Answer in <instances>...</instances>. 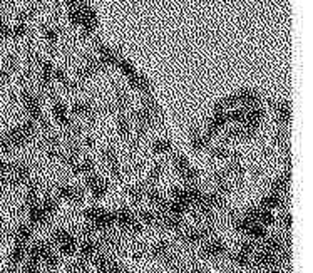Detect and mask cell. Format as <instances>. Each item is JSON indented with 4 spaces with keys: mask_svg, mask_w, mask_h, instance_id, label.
Here are the masks:
<instances>
[{
    "mask_svg": "<svg viewBox=\"0 0 313 273\" xmlns=\"http://www.w3.org/2000/svg\"><path fill=\"white\" fill-rule=\"evenodd\" d=\"M278 223H280V226L283 228V230L290 231V230H291V223H293L291 213H290V211H283L282 215H280V218H278Z\"/></svg>",
    "mask_w": 313,
    "mask_h": 273,
    "instance_id": "cell-40",
    "label": "cell"
},
{
    "mask_svg": "<svg viewBox=\"0 0 313 273\" xmlns=\"http://www.w3.org/2000/svg\"><path fill=\"white\" fill-rule=\"evenodd\" d=\"M211 181L214 186V191L221 196H228L231 193V180L225 174V171H214L211 174Z\"/></svg>",
    "mask_w": 313,
    "mask_h": 273,
    "instance_id": "cell-19",
    "label": "cell"
},
{
    "mask_svg": "<svg viewBox=\"0 0 313 273\" xmlns=\"http://www.w3.org/2000/svg\"><path fill=\"white\" fill-rule=\"evenodd\" d=\"M29 32H30L29 24L15 22L14 27H10V37H14V39H24V37L29 35Z\"/></svg>",
    "mask_w": 313,
    "mask_h": 273,
    "instance_id": "cell-38",
    "label": "cell"
},
{
    "mask_svg": "<svg viewBox=\"0 0 313 273\" xmlns=\"http://www.w3.org/2000/svg\"><path fill=\"white\" fill-rule=\"evenodd\" d=\"M172 168L178 173V176L186 183V185H196L200 180L196 168L188 161V158L181 153H172Z\"/></svg>",
    "mask_w": 313,
    "mask_h": 273,
    "instance_id": "cell-4",
    "label": "cell"
},
{
    "mask_svg": "<svg viewBox=\"0 0 313 273\" xmlns=\"http://www.w3.org/2000/svg\"><path fill=\"white\" fill-rule=\"evenodd\" d=\"M163 173H164V164L163 163H156L154 166H152V169L149 171L148 183H146V185H148V186H156L158 181L161 180Z\"/></svg>",
    "mask_w": 313,
    "mask_h": 273,
    "instance_id": "cell-36",
    "label": "cell"
},
{
    "mask_svg": "<svg viewBox=\"0 0 313 273\" xmlns=\"http://www.w3.org/2000/svg\"><path fill=\"white\" fill-rule=\"evenodd\" d=\"M71 169H72V173H74V174H77V176H79V174L87 176V174L94 173L95 163L91 160V158H82V160H79L77 163H75Z\"/></svg>",
    "mask_w": 313,
    "mask_h": 273,
    "instance_id": "cell-30",
    "label": "cell"
},
{
    "mask_svg": "<svg viewBox=\"0 0 313 273\" xmlns=\"http://www.w3.org/2000/svg\"><path fill=\"white\" fill-rule=\"evenodd\" d=\"M144 200L149 203V205L154 208V211L164 213L166 211V205H168V198L159 191L156 186H148L146 185V194Z\"/></svg>",
    "mask_w": 313,
    "mask_h": 273,
    "instance_id": "cell-16",
    "label": "cell"
},
{
    "mask_svg": "<svg viewBox=\"0 0 313 273\" xmlns=\"http://www.w3.org/2000/svg\"><path fill=\"white\" fill-rule=\"evenodd\" d=\"M59 263H61V260H59V255L55 253V250L50 251L49 255L44 258V262H42V265L46 266L47 270H55L57 266H59Z\"/></svg>",
    "mask_w": 313,
    "mask_h": 273,
    "instance_id": "cell-39",
    "label": "cell"
},
{
    "mask_svg": "<svg viewBox=\"0 0 313 273\" xmlns=\"http://www.w3.org/2000/svg\"><path fill=\"white\" fill-rule=\"evenodd\" d=\"M201 257L203 258H208V260H218V258H223L228 255V246L226 243L223 241L221 238H208L204 243L201 245Z\"/></svg>",
    "mask_w": 313,
    "mask_h": 273,
    "instance_id": "cell-8",
    "label": "cell"
},
{
    "mask_svg": "<svg viewBox=\"0 0 313 273\" xmlns=\"http://www.w3.org/2000/svg\"><path fill=\"white\" fill-rule=\"evenodd\" d=\"M52 72H54V64H52V62L41 59V62L37 64V75H39V86L46 92H50V89H52V84H54Z\"/></svg>",
    "mask_w": 313,
    "mask_h": 273,
    "instance_id": "cell-14",
    "label": "cell"
},
{
    "mask_svg": "<svg viewBox=\"0 0 313 273\" xmlns=\"http://www.w3.org/2000/svg\"><path fill=\"white\" fill-rule=\"evenodd\" d=\"M71 112L81 119H94V116L97 114V107L91 101H75L71 107Z\"/></svg>",
    "mask_w": 313,
    "mask_h": 273,
    "instance_id": "cell-18",
    "label": "cell"
},
{
    "mask_svg": "<svg viewBox=\"0 0 313 273\" xmlns=\"http://www.w3.org/2000/svg\"><path fill=\"white\" fill-rule=\"evenodd\" d=\"M50 98H52V118L57 124L64 129H71L74 126V121L71 118V111L67 109V106L62 103L59 98H55L52 92H49Z\"/></svg>",
    "mask_w": 313,
    "mask_h": 273,
    "instance_id": "cell-9",
    "label": "cell"
},
{
    "mask_svg": "<svg viewBox=\"0 0 313 273\" xmlns=\"http://www.w3.org/2000/svg\"><path fill=\"white\" fill-rule=\"evenodd\" d=\"M49 243L52 246H57V250L64 257H74L77 253V246H79L77 238L69 230H66V228H57V230H54L52 235H50Z\"/></svg>",
    "mask_w": 313,
    "mask_h": 273,
    "instance_id": "cell-2",
    "label": "cell"
},
{
    "mask_svg": "<svg viewBox=\"0 0 313 273\" xmlns=\"http://www.w3.org/2000/svg\"><path fill=\"white\" fill-rule=\"evenodd\" d=\"M84 218L89 223V233L94 231H109L111 228L116 226V218H114V211L109 209L99 208V206H89L84 209Z\"/></svg>",
    "mask_w": 313,
    "mask_h": 273,
    "instance_id": "cell-1",
    "label": "cell"
},
{
    "mask_svg": "<svg viewBox=\"0 0 313 273\" xmlns=\"http://www.w3.org/2000/svg\"><path fill=\"white\" fill-rule=\"evenodd\" d=\"M84 183H86V189L91 193L94 200H102L107 194V191H109V185H107V181L95 173L87 174Z\"/></svg>",
    "mask_w": 313,
    "mask_h": 273,
    "instance_id": "cell-10",
    "label": "cell"
},
{
    "mask_svg": "<svg viewBox=\"0 0 313 273\" xmlns=\"http://www.w3.org/2000/svg\"><path fill=\"white\" fill-rule=\"evenodd\" d=\"M183 273H206L204 271L201 266H198V265H191V266H188V268H184V271Z\"/></svg>",
    "mask_w": 313,
    "mask_h": 273,
    "instance_id": "cell-41",
    "label": "cell"
},
{
    "mask_svg": "<svg viewBox=\"0 0 313 273\" xmlns=\"http://www.w3.org/2000/svg\"><path fill=\"white\" fill-rule=\"evenodd\" d=\"M55 196L59 200L72 203V205H81V203L84 201V191H82L81 188L74 186V185H67V183H64V185L57 186Z\"/></svg>",
    "mask_w": 313,
    "mask_h": 273,
    "instance_id": "cell-12",
    "label": "cell"
},
{
    "mask_svg": "<svg viewBox=\"0 0 313 273\" xmlns=\"http://www.w3.org/2000/svg\"><path fill=\"white\" fill-rule=\"evenodd\" d=\"M288 186H290V171H286L285 174L278 176L277 180L271 183V191L285 194L286 191H288Z\"/></svg>",
    "mask_w": 313,
    "mask_h": 273,
    "instance_id": "cell-31",
    "label": "cell"
},
{
    "mask_svg": "<svg viewBox=\"0 0 313 273\" xmlns=\"http://www.w3.org/2000/svg\"><path fill=\"white\" fill-rule=\"evenodd\" d=\"M209 156H211V160H220V161H229L231 158H236L238 153H233L231 149L226 148L225 144H216V146H209L208 149Z\"/></svg>",
    "mask_w": 313,
    "mask_h": 273,
    "instance_id": "cell-25",
    "label": "cell"
},
{
    "mask_svg": "<svg viewBox=\"0 0 313 273\" xmlns=\"http://www.w3.org/2000/svg\"><path fill=\"white\" fill-rule=\"evenodd\" d=\"M44 39H46L50 50H54L57 42H59V29L54 27V25H47V27H44Z\"/></svg>",
    "mask_w": 313,
    "mask_h": 273,
    "instance_id": "cell-35",
    "label": "cell"
},
{
    "mask_svg": "<svg viewBox=\"0 0 313 273\" xmlns=\"http://www.w3.org/2000/svg\"><path fill=\"white\" fill-rule=\"evenodd\" d=\"M146 194V185H136L127 189V196L132 203H143Z\"/></svg>",
    "mask_w": 313,
    "mask_h": 273,
    "instance_id": "cell-37",
    "label": "cell"
},
{
    "mask_svg": "<svg viewBox=\"0 0 313 273\" xmlns=\"http://www.w3.org/2000/svg\"><path fill=\"white\" fill-rule=\"evenodd\" d=\"M152 153L158 156H164L172 153V143L166 138H158L154 143H152Z\"/></svg>",
    "mask_w": 313,
    "mask_h": 273,
    "instance_id": "cell-32",
    "label": "cell"
},
{
    "mask_svg": "<svg viewBox=\"0 0 313 273\" xmlns=\"http://www.w3.org/2000/svg\"><path fill=\"white\" fill-rule=\"evenodd\" d=\"M116 124H118V132H119L121 138H123V139L131 138V134H132V121H131L129 116H127V112H118Z\"/></svg>",
    "mask_w": 313,
    "mask_h": 273,
    "instance_id": "cell-26",
    "label": "cell"
},
{
    "mask_svg": "<svg viewBox=\"0 0 313 273\" xmlns=\"http://www.w3.org/2000/svg\"><path fill=\"white\" fill-rule=\"evenodd\" d=\"M277 118H278V123L282 126L290 124L291 121V106L288 101H278L277 104Z\"/></svg>",
    "mask_w": 313,
    "mask_h": 273,
    "instance_id": "cell-29",
    "label": "cell"
},
{
    "mask_svg": "<svg viewBox=\"0 0 313 273\" xmlns=\"http://www.w3.org/2000/svg\"><path fill=\"white\" fill-rule=\"evenodd\" d=\"M149 255H151V258L159 260V262L169 265V266H172V268H178V266H180V258H178L174 250H172L169 241H164V240L158 241L156 245L151 246Z\"/></svg>",
    "mask_w": 313,
    "mask_h": 273,
    "instance_id": "cell-6",
    "label": "cell"
},
{
    "mask_svg": "<svg viewBox=\"0 0 313 273\" xmlns=\"http://www.w3.org/2000/svg\"><path fill=\"white\" fill-rule=\"evenodd\" d=\"M77 251H79V258L82 262L91 263L95 258V255L101 253V243L95 241L94 238H91V235H89V237H86L81 241V245L77 246Z\"/></svg>",
    "mask_w": 313,
    "mask_h": 273,
    "instance_id": "cell-13",
    "label": "cell"
},
{
    "mask_svg": "<svg viewBox=\"0 0 313 273\" xmlns=\"http://www.w3.org/2000/svg\"><path fill=\"white\" fill-rule=\"evenodd\" d=\"M44 149H46V153L50 160H59V156L62 153V143L59 136L52 134V132H47V136L44 138Z\"/></svg>",
    "mask_w": 313,
    "mask_h": 273,
    "instance_id": "cell-20",
    "label": "cell"
},
{
    "mask_svg": "<svg viewBox=\"0 0 313 273\" xmlns=\"http://www.w3.org/2000/svg\"><path fill=\"white\" fill-rule=\"evenodd\" d=\"M189 141H191V148H193V151L201 153V151L209 149L213 139H209L206 134H204V131L200 128V126H193V128L189 129Z\"/></svg>",
    "mask_w": 313,
    "mask_h": 273,
    "instance_id": "cell-15",
    "label": "cell"
},
{
    "mask_svg": "<svg viewBox=\"0 0 313 273\" xmlns=\"http://www.w3.org/2000/svg\"><path fill=\"white\" fill-rule=\"evenodd\" d=\"M238 99V106L241 107H253V106H261V98L258 92L251 91V89H243L236 94Z\"/></svg>",
    "mask_w": 313,
    "mask_h": 273,
    "instance_id": "cell-23",
    "label": "cell"
},
{
    "mask_svg": "<svg viewBox=\"0 0 313 273\" xmlns=\"http://www.w3.org/2000/svg\"><path fill=\"white\" fill-rule=\"evenodd\" d=\"M116 66H118V69L121 71V74L124 75V77L129 81V79H132L134 75L138 74V71H136V67H134L132 64L127 59H124V57H119L118 59V62H116Z\"/></svg>",
    "mask_w": 313,
    "mask_h": 273,
    "instance_id": "cell-34",
    "label": "cell"
},
{
    "mask_svg": "<svg viewBox=\"0 0 313 273\" xmlns=\"http://www.w3.org/2000/svg\"><path fill=\"white\" fill-rule=\"evenodd\" d=\"M97 61L101 62L102 67H111V66H116V62L119 59V55L114 52L111 47L104 46V44H97Z\"/></svg>",
    "mask_w": 313,
    "mask_h": 273,
    "instance_id": "cell-22",
    "label": "cell"
},
{
    "mask_svg": "<svg viewBox=\"0 0 313 273\" xmlns=\"http://www.w3.org/2000/svg\"><path fill=\"white\" fill-rule=\"evenodd\" d=\"M245 217L248 220H251L255 221V223H260L261 226H271L277 223V218H275V213L270 211V209H265V208H261V206H251V208H248L245 213Z\"/></svg>",
    "mask_w": 313,
    "mask_h": 273,
    "instance_id": "cell-11",
    "label": "cell"
},
{
    "mask_svg": "<svg viewBox=\"0 0 313 273\" xmlns=\"http://www.w3.org/2000/svg\"><path fill=\"white\" fill-rule=\"evenodd\" d=\"M91 263L95 273H126V266L106 253H97Z\"/></svg>",
    "mask_w": 313,
    "mask_h": 273,
    "instance_id": "cell-7",
    "label": "cell"
},
{
    "mask_svg": "<svg viewBox=\"0 0 313 273\" xmlns=\"http://www.w3.org/2000/svg\"><path fill=\"white\" fill-rule=\"evenodd\" d=\"M260 206L265 209H270V211H275V209H283L285 208V194L280 193H266L263 198L260 201Z\"/></svg>",
    "mask_w": 313,
    "mask_h": 273,
    "instance_id": "cell-21",
    "label": "cell"
},
{
    "mask_svg": "<svg viewBox=\"0 0 313 273\" xmlns=\"http://www.w3.org/2000/svg\"><path fill=\"white\" fill-rule=\"evenodd\" d=\"M114 218H116V226H119L121 230H124V231H129L132 235H141L144 230L141 221L136 218V213L127 206L116 209V211H114Z\"/></svg>",
    "mask_w": 313,
    "mask_h": 273,
    "instance_id": "cell-3",
    "label": "cell"
},
{
    "mask_svg": "<svg viewBox=\"0 0 313 273\" xmlns=\"http://www.w3.org/2000/svg\"><path fill=\"white\" fill-rule=\"evenodd\" d=\"M41 203V208L44 209V213H46V217L50 220L55 217V213L59 211V198L57 196H52V194H46L42 200H39Z\"/></svg>",
    "mask_w": 313,
    "mask_h": 273,
    "instance_id": "cell-27",
    "label": "cell"
},
{
    "mask_svg": "<svg viewBox=\"0 0 313 273\" xmlns=\"http://www.w3.org/2000/svg\"><path fill=\"white\" fill-rule=\"evenodd\" d=\"M114 106H116L118 112H127L129 111V96L123 91V89H116V94H114Z\"/></svg>",
    "mask_w": 313,
    "mask_h": 273,
    "instance_id": "cell-33",
    "label": "cell"
},
{
    "mask_svg": "<svg viewBox=\"0 0 313 273\" xmlns=\"http://www.w3.org/2000/svg\"><path fill=\"white\" fill-rule=\"evenodd\" d=\"M225 174L229 178L231 181H241L243 176H245V166L241 164L240 158H231L228 161V166L225 168Z\"/></svg>",
    "mask_w": 313,
    "mask_h": 273,
    "instance_id": "cell-24",
    "label": "cell"
},
{
    "mask_svg": "<svg viewBox=\"0 0 313 273\" xmlns=\"http://www.w3.org/2000/svg\"><path fill=\"white\" fill-rule=\"evenodd\" d=\"M136 218L141 221L143 226H159V218H161V213L154 211V209H141Z\"/></svg>",
    "mask_w": 313,
    "mask_h": 273,
    "instance_id": "cell-28",
    "label": "cell"
},
{
    "mask_svg": "<svg viewBox=\"0 0 313 273\" xmlns=\"http://www.w3.org/2000/svg\"><path fill=\"white\" fill-rule=\"evenodd\" d=\"M102 160H104L107 169L114 178H121V163H119V156L118 151L112 148V146H107V148L102 149Z\"/></svg>",
    "mask_w": 313,
    "mask_h": 273,
    "instance_id": "cell-17",
    "label": "cell"
},
{
    "mask_svg": "<svg viewBox=\"0 0 313 273\" xmlns=\"http://www.w3.org/2000/svg\"><path fill=\"white\" fill-rule=\"evenodd\" d=\"M214 233V228L211 223H204L203 226L196 228H184L181 231V241L188 246L203 245L208 238H211Z\"/></svg>",
    "mask_w": 313,
    "mask_h": 273,
    "instance_id": "cell-5",
    "label": "cell"
}]
</instances>
